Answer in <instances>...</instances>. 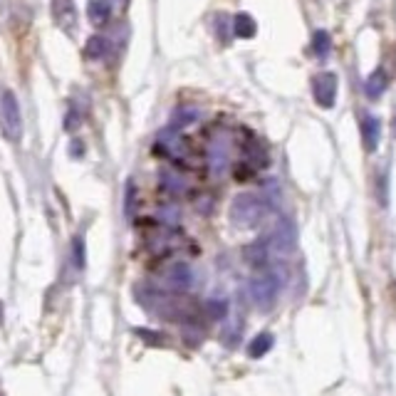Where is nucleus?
Listing matches in <instances>:
<instances>
[{
	"label": "nucleus",
	"mask_w": 396,
	"mask_h": 396,
	"mask_svg": "<svg viewBox=\"0 0 396 396\" xmlns=\"http://www.w3.org/2000/svg\"><path fill=\"white\" fill-rule=\"evenodd\" d=\"M265 213H268V206L258 194H241L231 206V221L238 228H255L263 223Z\"/></svg>",
	"instance_id": "obj_1"
},
{
	"label": "nucleus",
	"mask_w": 396,
	"mask_h": 396,
	"mask_svg": "<svg viewBox=\"0 0 396 396\" xmlns=\"http://www.w3.org/2000/svg\"><path fill=\"white\" fill-rule=\"evenodd\" d=\"M0 124H3V132L10 142H18L20 134H23V117H20L18 99L13 92H3L0 99Z\"/></svg>",
	"instance_id": "obj_2"
},
{
	"label": "nucleus",
	"mask_w": 396,
	"mask_h": 396,
	"mask_svg": "<svg viewBox=\"0 0 396 396\" xmlns=\"http://www.w3.org/2000/svg\"><path fill=\"white\" fill-rule=\"evenodd\" d=\"M250 297L258 307H273V302L278 300L280 283L275 275H260V278L250 280Z\"/></svg>",
	"instance_id": "obj_3"
},
{
	"label": "nucleus",
	"mask_w": 396,
	"mask_h": 396,
	"mask_svg": "<svg viewBox=\"0 0 396 396\" xmlns=\"http://www.w3.org/2000/svg\"><path fill=\"white\" fill-rule=\"evenodd\" d=\"M312 95H315V102L320 104L322 109H332L337 102V75L335 72H322V75L315 77L312 82Z\"/></svg>",
	"instance_id": "obj_4"
},
{
	"label": "nucleus",
	"mask_w": 396,
	"mask_h": 396,
	"mask_svg": "<svg viewBox=\"0 0 396 396\" xmlns=\"http://www.w3.org/2000/svg\"><path fill=\"white\" fill-rule=\"evenodd\" d=\"M52 18L62 30H75L77 25V8L72 0H52Z\"/></svg>",
	"instance_id": "obj_5"
},
{
	"label": "nucleus",
	"mask_w": 396,
	"mask_h": 396,
	"mask_svg": "<svg viewBox=\"0 0 396 396\" xmlns=\"http://www.w3.org/2000/svg\"><path fill=\"white\" fill-rule=\"evenodd\" d=\"M362 139L367 151H374L382 142V122L374 114H364L362 117Z\"/></svg>",
	"instance_id": "obj_6"
},
{
	"label": "nucleus",
	"mask_w": 396,
	"mask_h": 396,
	"mask_svg": "<svg viewBox=\"0 0 396 396\" xmlns=\"http://www.w3.org/2000/svg\"><path fill=\"white\" fill-rule=\"evenodd\" d=\"M268 250H270L268 241H255L243 248V260H246L250 268H263L268 263Z\"/></svg>",
	"instance_id": "obj_7"
},
{
	"label": "nucleus",
	"mask_w": 396,
	"mask_h": 396,
	"mask_svg": "<svg viewBox=\"0 0 396 396\" xmlns=\"http://www.w3.org/2000/svg\"><path fill=\"white\" fill-rule=\"evenodd\" d=\"M208 164L216 174H223L228 169V142H213L211 149H208Z\"/></svg>",
	"instance_id": "obj_8"
},
{
	"label": "nucleus",
	"mask_w": 396,
	"mask_h": 396,
	"mask_svg": "<svg viewBox=\"0 0 396 396\" xmlns=\"http://www.w3.org/2000/svg\"><path fill=\"white\" fill-rule=\"evenodd\" d=\"M387 85H389V80H387V72L384 70H374L372 75L367 77V82H364V92H367V97L369 99H379L387 92Z\"/></svg>",
	"instance_id": "obj_9"
},
{
	"label": "nucleus",
	"mask_w": 396,
	"mask_h": 396,
	"mask_svg": "<svg viewBox=\"0 0 396 396\" xmlns=\"http://www.w3.org/2000/svg\"><path fill=\"white\" fill-rule=\"evenodd\" d=\"M87 18L95 25L109 23V18H112V5H109V0H90V3H87Z\"/></svg>",
	"instance_id": "obj_10"
},
{
	"label": "nucleus",
	"mask_w": 396,
	"mask_h": 396,
	"mask_svg": "<svg viewBox=\"0 0 396 396\" xmlns=\"http://www.w3.org/2000/svg\"><path fill=\"white\" fill-rule=\"evenodd\" d=\"M233 33L243 40H250V38H255V33H258V23L253 20V15L241 13V15H236V20H233Z\"/></svg>",
	"instance_id": "obj_11"
},
{
	"label": "nucleus",
	"mask_w": 396,
	"mask_h": 396,
	"mask_svg": "<svg viewBox=\"0 0 396 396\" xmlns=\"http://www.w3.org/2000/svg\"><path fill=\"white\" fill-rule=\"evenodd\" d=\"M109 52V40L102 38V35H92L90 40H87L85 45V55L90 57V60H104Z\"/></svg>",
	"instance_id": "obj_12"
},
{
	"label": "nucleus",
	"mask_w": 396,
	"mask_h": 396,
	"mask_svg": "<svg viewBox=\"0 0 396 396\" xmlns=\"http://www.w3.org/2000/svg\"><path fill=\"white\" fill-rule=\"evenodd\" d=\"M270 349H273V335H270V332H260V335L248 345V354L253 359H260L263 354H268Z\"/></svg>",
	"instance_id": "obj_13"
},
{
	"label": "nucleus",
	"mask_w": 396,
	"mask_h": 396,
	"mask_svg": "<svg viewBox=\"0 0 396 396\" xmlns=\"http://www.w3.org/2000/svg\"><path fill=\"white\" fill-rule=\"evenodd\" d=\"M273 241L278 243L280 248H285V250H293V248H295V228L290 226L288 221H280L278 231L273 233Z\"/></svg>",
	"instance_id": "obj_14"
},
{
	"label": "nucleus",
	"mask_w": 396,
	"mask_h": 396,
	"mask_svg": "<svg viewBox=\"0 0 396 396\" xmlns=\"http://www.w3.org/2000/svg\"><path fill=\"white\" fill-rule=\"evenodd\" d=\"M312 50H315V55L320 57V60H327L332 52V38L327 30H317L315 38H312Z\"/></svg>",
	"instance_id": "obj_15"
},
{
	"label": "nucleus",
	"mask_w": 396,
	"mask_h": 396,
	"mask_svg": "<svg viewBox=\"0 0 396 396\" xmlns=\"http://www.w3.org/2000/svg\"><path fill=\"white\" fill-rule=\"evenodd\" d=\"M226 312H228V305L223 300H208L206 305L201 307L203 320H211V322L223 320V317H226Z\"/></svg>",
	"instance_id": "obj_16"
},
{
	"label": "nucleus",
	"mask_w": 396,
	"mask_h": 396,
	"mask_svg": "<svg viewBox=\"0 0 396 396\" xmlns=\"http://www.w3.org/2000/svg\"><path fill=\"white\" fill-rule=\"evenodd\" d=\"M394 129H396V122H394Z\"/></svg>",
	"instance_id": "obj_17"
}]
</instances>
